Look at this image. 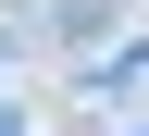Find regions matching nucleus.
Wrapping results in <instances>:
<instances>
[{"mask_svg": "<svg viewBox=\"0 0 149 136\" xmlns=\"http://www.w3.org/2000/svg\"><path fill=\"white\" fill-rule=\"evenodd\" d=\"M124 136H149V124H124Z\"/></svg>", "mask_w": 149, "mask_h": 136, "instance_id": "obj_1", "label": "nucleus"}]
</instances>
